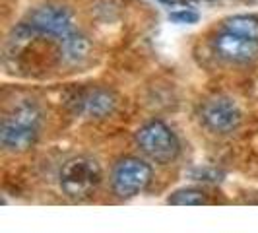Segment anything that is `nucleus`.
<instances>
[{"mask_svg":"<svg viewBox=\"0 0 258 233\" xmlns=\"http://www.w3.org/2000/svg\"><path fill=\"white\" fill-rule=\"evenodd\" d=\"M171 18H173L175 22H181V24H192V22L198 20V14L190 12V10H182V12H173Z\"/></svg>","mask_w":258,"mask_h":233,"instance_id":"nucleus-12","label":"nucleus"},{"mask_svg":"<svg viewBox=\"0 0 258 233\" xmlns=\"http://www.w3.org/2000/svg\"><path fill=\"white\" fill-rule=\"evenodd\" d=\"M202 121L210 130L225 134V132H231L233 129H237V125L241 121V113L231 99L214 97V99L206 101V105L202 107Z\"/></svg>","mask_w":258,"mask_h":233,"instance_id":"nucleus-6","label":"nucleus"},{"mask_svg":"<svg viewBox=\"0 0 258 233\" xmlns=\"http://www.w3.org/2000/svg\"><path fill=\"white\" fill-rule=\"evenodd\" d=\"M171 204H181V206H194V204H204L206 202V194L196 189H184V191H177L169 198Z\"/></svg>","mask_w":258,"mask_h":233,"instance_id":"nucleus-11","label":"nucleus"},{"mask_svg":"<svg viewBox=\"0 0 258 233\" xmlns=\"http://www.w3.org/2000/svg\"><path fill=\"white\" fill-rule=\"evenodd\" d=\"M101 183V167L88 155H78L64 163L60 171V187L66 196L82 200L95 193Z\"/></svg>","mask_w":258,"mask_h":233,"instance_id":"nucleus-2","label":"nucleus"},{"mask_svg":"<svg viewBox=\"0 0 258 233\" xmlns=\"http://www.w3.org/2000/svg\"><path fill=\"white\" fill-rule=\"evenodd\" d=\"M138 146L146 155H150L154 161L167 163L175 159L179 154V140L173 134V130L163 123L154 121L138 130Z\"/></svg>","mask_w":258,"mask_h":233,"instance_id":"nucleus-3","label":"nucleus"},{"mask_svg":"<svg viewBox=\"0 0 258 233\" xmlns=\"http://www.w3.org/2000/svg\"><path fill=\"white\" fill-rule=\"evenodd\" d=\"M152 179V169L140 159L128 157L120 161L113 173V191L120 198H130L142 193Z\"/></svg>","mask_w":258,"mask_h":233,"instance_id":"nucleus-4","label":"nucleus"},{"mask_svg":"<svg viewBox=\"0 0 258 233\" xmlns=\"http://www.w3.org/2000/svg\"><path fill=\"white\" fill-rule=\"evenodd\" d=\"M29 26L37 35H47V37H58L72 33V16L64 6L56 4H45L35 8L29 16Z\"/></svg>","mask_w":258,"mask_h":233,"instance_id":"nucleus-5","label":"nucleus"},{"mask_svg":"<svg viewBox=\"0 0 258 233\" xmlns=\"http://www.w3.org/2000/svg\"><path fill=\"white\" fill-rule=\"evenodd\" d=\"M225 31L248 39H258V18L254 16H233L225 22Z\"/></svg>","mask_w":258,"mask_h":233,"instance_id":"nucleus-10","label":"nucleus"},{"mask_svg":"<svg viewBox=\"0 0 258 233\" xmlns=\"http://www.w3.org/2000/svg\"><path fill=\"white\" fill-rule=\"evenodd\" d=\"M214 47L221 59L239 63V65L250 63L258 56V39L243 37V35H237L231 31L220 33L214 41Z\"/></svg>","mask_w":258,"mask_h":233,"instance_id":"nucleus-7","label":"nucleus"},{"mask_svg":"<svg viewBox=\"0 0 258 233\" xmlns=\"http://www.w3.org/2000/svg\"><path fill=\"white\" fill-rule=\"evenodd\" d=\"M90 52L88 39L80 33H68L60 39V56L66 65H80Z\"/></svg>","mask_w":258,"mask_h":233,"instance_id":"nucleus-9","label":"nucleus"},{"mask_svg":"<svg viewBox=\"0 0 258 233\" xmlns=\"http://www.w3.org/2000/svg\"><path fill=\"white\" fill-rule=\"evenodd\" d=\"M41 113L33 103H24L16 107L10 115L4 116L0 140L10 152H24L35 142L39 132Z\"/></svg>","mask_w":258,"mask_h":233,"instance_id":"nucleus-1","label":"nucleus"},{"mask_svg":"<svg viewBox=\"0 0 258 233\" xmlns=\"http://www.w3.org/2000/svg\"><path fill=\"white\" fill-rule=\"evenodd\" d=\"M116 105L115 95L103 88H93L78 93V111L93 119H103L111 115Z\"/></svg>","mask_w":258,"mask_h":233,"instance_id":"nucleus-8","label":"nucleus"}]
</instances>
